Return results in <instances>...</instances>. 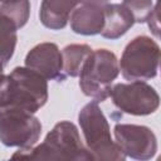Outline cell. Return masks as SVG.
Here are the masks:
<instances>
[{"mask_svg":"<svg viewBox=\"0 0 161 161\" xmlns=\"http://www.w3.org/2000/svg\"><path fill=\"white\" fill-rule=\"evenodd\" d=\"M11 158L30 160H94L86 145L80 140L77 126L70 121H60L45 136L44 141L30 148H19Z\"/></svg>","mask_w":161,"mask_h":161,"instance_id":"cell-1","label":"cell"},{"mask_svg":"<svg viewBox=\"0 0 161 161\" xmlns=\"http://www.w3.org/2000/svg\"><path fill=\"white\" fill-rule=\"evenodd\" d=\"M47 79L28 67H15L0 83V107L38 112L48 101Z\"/></svg>","mask_w":161,"mask_h":161,"instance_id":"cell-2","label":"cell"},{"mask_svg":"<svg viewBox=\"0 0 161 161\" xmlns=\"http://www.w3.org/2000/svg\"><path fill=\"white\" fill-rule=\"evenodd\" d=\"M78 123L84 137L86 147L94 160H126L125 153L112 140L109 123L98 106V102L92 101L79 111Z\"/></svg>","mask_w":161,"mask_h":161,"instance_id":"cell-3","label":"cell"},{"mask_svg":"<svg viewBox=\"0 0 161 161\" xmlns=\"http://www.w3.org/2000/svg\"><path fill=\"white\" fill-rule=\"evenodd\" d=\"M119 74L116 54L108 49L92 50L79 73L80 91L96 102H103L109 97L113 80Z\"/></svg>","mask_w":161,"mask_h":161,"instance_id":"cell-4","label":"cell"},{"mask_svg":"<svg viewBox=\"0 0 161 161\" xmlns=\"http://www.w3.org/2000/svg\"><path fill=\"white\" fill-rule=\"evenodd\" d=\"M160 47L147 35L133 38L123 49L118 60L119 72L126 80H148L157 75Z\"/></svg>","mask_w":161,"mask_h":161,"instance_id":"cell-5","label":"cell"},{"mask_svg":"<svg viewBox=\"0 0 161 161\" xmlns=\"http://www.w3.org/2000/svg\"><path fill=\"white\" fill-rule=\"evenodd\" d=\"M42 128L34 113L14 107H0V142L4 146L30 148L39 141Z\"/></svg>","mask_w":161,"mask_h":161,"instance_id":"cell-6","label":"cell"},{"mask_svg":"<svg viewBox=\"0 0 161 161\" xmlns=\"http://www.w3.org/2000/svg\"><path fill=\"white\" fill-rule=\"evenodd\" d=\"M109 97L117 109L132 116H148L160 106L158 93L145 80L117 83L111 87Z\"/></svg>","mask_w":161,"mask_h":161,"instance_id":"cell-7","label":"cell"},{"mask_svg":"<svg viewBox=\"0 0 161 161\" xmlns=\"http://www.w3.org/2000/svg\"><path fill=\"white\" fill-rule=\"evenodd\" d=\"M117 146L126 157L146 161L155 157L157 152V138L147 126L117 123L113 128Z\"/></svg>","mask_w":161,"mask_h":161,"instance_id":"cell-8","label":"cell"},{"mask_svg":"<svg viewBox=\"0 0 161 161\" xmlns=\"http://www.w3.org/2000/svg\"><path fill=\"white\" fill-rule=\"evenodd\" d=\"M24 63L25 67L35 70L47 80L62 82L65 79L62 50L55 43L44 42L36 44L28 52Z\"/></svg>","mask_w":161,"mask_h":161,"instance_id":"cell-9","label":"cell"},{"mask_svg":"<svg viewBox=\"0 0 161 161\" xmlns=\"http://www.w3.org/2000/svg\"><path fill=\"white\" fill-rule=\"evenodd\" d=\"M70 29L79 35H97L101 34L104 24L103 6L101 5H79L70 16Z\"/></svg>","mask_w":161,"mask_h":161,"instance_id":"cell-10","label":"cell"},{"mask_svg":"<svg viewBox=\"0 0 161 161\" xmlns=\"http://www.w3.org/2000/svg\"><path fill=\"white\" fill-rule=\"evenodd\" d=\"M104 24L101 35L106 39L116 40L125 35L135 24L133 16L122 4L103 5Z\"/></svg>","mask_w":161,"mask_h":161,"instance_id":"cell-11","label":"cell"},{"mask_svg":"<svg viewBox=\"0 0 161 161\" xmlns=\"http://www.w3.org/2000/svg\"><path fill=\"white\" fill-rule=\"evenodd\" d=\"M77 5V0H42L39 9L40 23L50 30L64 29Z\"/></svg>","mask_w":161,"mask_h":161,"instance_id":"cell-12","label":"cell"},{"mask_svg":"<svg viewBox=\"0 0 161 161\" xmlns=\"http://www.w3.org/2000/svg\"><path fill=\"white\" fill-rule=\"evenodd\" d=\"M93 49L88 44H69L62 49L63 73L65 77H78Z\"/></svg>","mask_w":161,"mask_h":161,"instance_id":"cell-13","label":"cell"},{"mask_svg":"<svg viewBox=\"0 0 161 161\" xmlns=\"http://www.w3.org/2000/svg\"><path fill=\"white\" fill-rule=\"evenodd\" d=\"M18 29L14 23L5 15L0 14V62L5 64L13 58L16 42H18Z\"/></svg>","mask_w":161,"mask_h":161,"instance_id":"cell-14","label":"cell"},{"mask_svg":"<svg viewBox=\"0 0 161 161\" xmlns=\"http://www.w3.org/2000/svg\"><path fill=\"white\" fill-rule=\"evenodd\" d=\"M0 14L10 19L16 29H21L30 16V1L29 0H3L0 4Z\"/></svg>","mask_w":161,"mask_h":161,"instance_id":"cell-15","label":"cell"},{"mask_svg":"<svg viewBox=\"0 0 161 161\" xmlns=\"http://www.w3.org/2000/svg\"><path fill=\"white\" fill-rule=\"evenodd\" d=\"M122 5L131 13L135 23H146L153 9V0H123Z\"/></svg>","mask_w":161,"mask_h":161,"instance_id":"cell-16","label":"cell"},{"mask_svg":"<svg viewBox=\"0 0 161 161\" xmlns=\"http://www.w3.org/2000/svg\"><path fill=\"white\" fill-rule=\"evenodd\" d=\"M158 8H160V0L156 1V4L153 5V9L150 14V16L147 18L146 23L148 24V28L151 30V33L158 38V30H160V21H158Z\"/></svg>","mask_w":161,"mask_h":161,"instance_id":"cell-17","label":"cell"},{"mask_svg":"<svg viewBox=\"0 0 161 161\" xmlns=\"http://www.w3.org/2000/svg\"><path fill=\"white\" fill-rule=\"evenodd\" d=\"M79 5H106L109 0H77Z\"/></svg>","mask_w":161,"mask_h":161,"instance_id":"cell-18","label":"cell"},{"mask_svg":"<svg viewBox=\"0 0 161 161\" xmlns=\"http://www.w3.org/2000/svg\"><path fill=\"white\" fill-rule=\"evenodd\" d=\"M4 77H5V73H4V63L0 62V83L4 79Z\"/></svg>","mask_w":161,"mask_h":161,"instance_id":"cell-19","label":"cell"},{"mask_svg":"<svg viewBox=\"0 0 161 161\" xmlns=\"http://www.w3.org/2000/svg\"><path fill=\"white\" fill-rule=\"evenodd\" d=\"M1 3H3V0H0V4H1Z\"/></svg>","mask_w":161,"mask_h":161,"instance_id":"cell-20","label":"cell"}]
</instances>
